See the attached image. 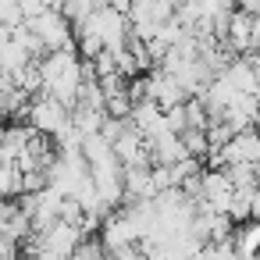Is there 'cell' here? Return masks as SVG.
Returning a JSON list of instances; mask_svg holds the SVG:
<instances>
[{
  "label": "cell",
  "mask_w": 260,
  "mask_h": 260,
  "mask_svg": "<svg viewBox=\"0 0 260 260\" xmlns=\"http://www.w3.org/2000/svg\"><path fill=\"white\" fill-rule=\"evenodd\" d=\"M249 221H260V189H256L253 200H249Z\"/></svg>",
  "instance_id": "obj_10"
},
{
  "label": "cell",
  "mask_w": 260,
  "mask_h": 260,
  "mask_svg": "<svg viewBox=\"0 0 260 260\" xmlns=\"http://www.w3.org/2000/svg\"><path fill=\"white\" fill-rule=\"evenodd\" d=\"M8 40H11V29H8V25H0V47H4Z\"/></svg>",
  "instance_id": "obj_12"
},
{
  "label": "cell",
  "mask_w": 260,
  "mask_h": 260,
  "mask_svg": "<svg viewBox=\"0 0 260 260\" xmlns=\"http://www.w3.org/2000/svg\"><path fill=\"white\" fill-rule=\"evenodd\" d=\"M25 64H32V57H29L15 40H8L4 47H0V72H4V75H18Z\"/></svg>",
  "instance_id": "obj_3"
},
{
  "label": "cell",
  "mask_w": 260,
  "mask_h": 260,
  "mask_svg": "<svg viewBox=\"0 0 260 260\" xmlns=\"http://www.w3.org/2000/svg\"><path fill=\"white\" fill-rule=\"evenodd\" d=\"M72 121V111L64 107V104H57L54 96H47V93H40V96H32V104H29V114H25V125H32L40 136H54L57 128H64Z\"/></svg>",
  "instance_id": "obj_2"
},
{
  "label": "cell",
  "mask_w": 260,
  "mask_h": 260,
  "mask_svg": "<svg viewBox=\"0 0 260 260\" xmlns=\"http://www.w3.org/2000/svg\"><path fill=\"white\" fill-rule=\"evenodd\" d=\"M25 25L40 36V43L50 50H68L75 47V32H72V22L61 15V11H40L36 18H25Z\"/></svg>",
  "instance_id": "obj_1"
},
{
  "label": "cell",
  "mask_w": 260,
  "mask_h": 260,
  "mask_svg": "<svg viewBox=\"0 0 260 260\" xmlns=\"http://www.w3.org/2000/svg\"><path fill=\"white\" fill-rule=\"evenodd\" d=\"M182 114H185V128H200V132L210 128V111H207V104L200 96H189L182 104Z\"/></svg>",
  "instance_id": "obj_4"
},
{
  "label": "cell",
  "mask_w": 260,
  "mask_h": 260,
  "mask_svg": "<svg viewBox=\"0 0 260 260\" xmlns=\"http://www.w3.org/2000/svg\"><path fill=\"white\" fill-rule=\"evenodd\" d=\"M15 4H18L22 18H36L40 11H47V8H43V0H15Z\"/></svg>",
  "instance_id": "obj_8"
},
{
  "label": "cell",
  "mask_w": 260,
  "mask_h": 260,
  "mask_svg": "<svg viewBox=\"0 0 260 260\" xmlns=\"http://www.w3.org/2000/svg\"><path fill=\"white\" fill-rule=\"evenodd\" d=\"M182 146H185V157H192V160H207V153H210V143H207V132H200V128H185L182 136Z\"/></svg>",
  "instance_id": "obj_5"
},
{
  "label": "cell",
  "mask_w": 260,
  "mask_h": 260,
  "mask_svg": "<svg viewBox=\"0 0 260 260\" xmlns=\"http://www.w3.org/2000/svg\"><path fill=\"white\" fill-rule=\"evenodd\" d=\"M235 11H246V15H260V0H232Z\"/></svg>",
  "instance_id": "obj_9"
},
{
  "label": "cell",
  "mask_w": 260,
  "mask_h": 260,
  "mask_svg": "<svg viewBox=\"0 0 260 260\" xmlns=\"http://www.w3.org/2000/svg\"><path fill=\"white\" fill-rule=\"evenodd\" d=\"M18 256H22V246L8 235H0V260H18Z\"/></svg>",
  "instance_id": "obj_7"
},
{
  "label": "cell",
  "mask_w": 260,
  "mask_h": 260,
  "mask_svg": "<svg viewBox=\"0 0 260 260\" xmlns=\"http://www.w3.org/2000/svg\"><path fill=\"white\" fill-rule=\"evenodd\" d=\"M260 50V15H253V54Z\"/></svg>",
  "instance_id": "obj_11"
},
{
  "label": "cell",
  "mask_w": 260,
  "mask_h": 260,
  "mask_svg": "<svg viewBox=\"0 0 260 260\" xmlns=\"http://www.w3.org/2000/svg\"><path fill=\"white\" fill-rule=\"evenodd\" d=\"M22 22H25V18H22V11H18L15 0H0V25L15 29V25H22Z\"/></svg>",
  "instance_id": "obj_6"
}]
</instances>
